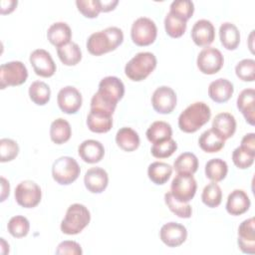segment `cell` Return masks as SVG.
<instances>
[{
  "label": "cell",
  "instance_id": "6da1fadb",
  "mask_svg": "<svg viewBox=\"0 0 255 255\" xmlns=\"http://www.w3.org/2000/svg\"><path fill=\"white\" fill-rule=\"evenodd\" d=\"M124 41V33L118 27H108L93 33L87 40V49L94 56H101L116 50Z\"/></svg>",
  "mask_w": 255,
  "mask_h": 255
},
{
  "label": "cell",
  "instance_id": "7a4b0ae2",
  "mask_svg": "<svg viewBox=\"0 0 255 255\" xmlns=\"http://www.w3.org/2000/svg\"><path fill=\"white\" fill-rule=\"evenodd\" d=\"M210 117L211 111L209 106L203 102H195L179 115L178 127L184 132H195L208 123Z\"/></svg>",
  "mask_w": 255,
  "mask_h": 255
},
{
  "label": "cell",
  "instance_id": "3957f363",
  "mask_svg": "<svg viewBox=\"0 0 255 255\" xmlns=\"http://www.w3.org/2000/svg\"><path fill=\"white\" fill-rule=\"evenodd\" d=\"M156 67V58L150 52H140L133 56L125 67L126 76L134 82L146 79Z\"/></svg>",
  "mask_w": 255,
  "mask_h": 255
},
{
  "label": "cell",
  "instance_id": "277c9868",
  "mask_svg": "<svg viewBox=\"0 0 255 255\" xmlns=\"http://www.w3.org/2000/svg\"><path fill=\"white\" fill-rule=\"evenodd\" d=\"M91 220L89 209L81 204L74 203L67 209L66 215L61 222V231L67 235H76L88 226Z\"/></svg>",
  "mask_w": 255,
  "mask_h": 255
},
{
  "label": "cell",
  "instance_id": "5b68a950",
  "mask_svg": "<svg viewBox=\"0 0 255 255\" xmlns=\"http://www.w3.org/2000/svg\"><path fill=\"white\" fill-rule=\"evenodd\" d=\"M81 168L77 160L71 156H61L52 165V176L61 185L74 182L80 175Z\"/></svg>",
  "mask_w": 255,
  "mask_h": 255
},
{
  "label": "cell",
  "instance_id": "8992f818",
  "mask_svg": "<svg viewBox=\"0 0 255 255\" xmlns=\"http://www.w3.org/2000/svg\"><path fill=\"white\" fill-rule=\"evenodd\" d=\"M156 25L147 17H139L131 25L130 37L137 46L144 47L152 44L156 39Z\"/></svg>",
  "mask_w": 255,
  "mask_h": 255
},
{
  "label": "cell",
  "instance_id": "52a82bcc",
  "mask_svg": "<svg viewBox=\"0 0 255 255\" xmlns=\"http://www.w3.org/2000/svg\"><path fill=\"white\" fill-rule=\"evenodd\" d=\"M27 78V68L20 61H11L0 67V88L2 90L10 86H20L26 82Z\"/></svg>",
  "mask_w": 255,
  "mask_h": 255
},
{
  "label": "cell",
  "instance_id": "ba28073f",
  "mask_svg": "<svg viewBox=\"0 0 255 255\" xmlns=\"http://www.w3.org/2000/svg\"><path fill=\"white\" fill-rule=\"evenodd\" d=\"M197 183L192 174L177 173L171 181L170 193L172 196L180 201L187 203L195 195Z\"/></svg>",
  "mask_w": 255,
  "mask_h": 255
},
{
  "label": "cell",
  "instance_id": "9c48e42d",
  "mask_svg": "<svg viewBox=\"0 0 255 255\" xmlns=\"http://www.w3.org/2000/svg\"><path fill=\"white\" fill-rule=\"evenodd\" d=\"M96 95L104 102L117 107L118 102L122 100L125 95V85L118 77H105L101 80Z\"/></svg>",
  "mask_w": 255,
  "mask_h": 255
},
{
  "label": "cell",
  "instance_id": "30bf717a",
  "mask_svg": "<svg viewBox=\"0 0 255 255\" xmlns=\"http://www.w3.org/2000/svg\"><path fill=\"white\" fill-rule=\"evenodd\" d=\"M16 202L24 208L36 207L42 198L40 186L32 180L21 181L14 192Z\"/></svg>",
  "mask_w": 255,
  "mask_h": 255
},
{
  "label": "cell",
  "instance_id": "8fae6325",
  "mask_svg": "<svg viewBox=\"0 0 255 255\" xmlns=\"http://www.w3.org/2000/svg\"><path fill=\"white\" fill-rule=\"evenodd\" d=\"M197 68L205 75H213L221 70L224 64V58L221 52L213 47L202 49L196 60Z\"/></svg>",
  "mask_w": 255,
  "mask_h": 255
},
{
  "label": "cell",
  "instance_id": "7c38bea8",
  "mask_svg": "<svg viewBox=\"0 0 255 255\" xmlns=\"http://www.w3.org/2000/svg\"><path fill=\"white\" fill-rule=\"evenodd\" d=\"M151 105L158 114H170L176 106V94L170 87H158L151 96Z\"/></svg>",
  "mask_w": 255,
  "mask_h": 255
},
{
  "label": "cell",
  "instance_id": "4fadbf2b",
  "mask_svg": "<svg viewBox=\"0 0 255 255\" xmlns=\"http://www.w3.org/2000/svg\"><path fill=\"white\" fill-rule=\"evenodd\" d=\"M57 103L63 113L72 115L76 114L80 110L83 99L78 89L73 86H66L59 91Z\"/></svg>",
  "mask_w": 255,
  "mask_h": 255
},
{
  "label": "cell",
  "instance_id": "5bb4252c",
  "mask_svg": "<svg viewBox=\"0 0 255 255\" xmlns=\"http://www.w3.org/2000/svg\"><path fill=\"white\" fill-rule=\"evenodd\" d=\"M30 63L36 75L44 78L52 77L56 72V64L50 55L44 49H36L30 55Z\"/></svg>",
  "mask_w": 255,
  "mask_h": 255
},
{
  "label": "cell",
  "instance_id": "9a60e30c",
  "mask_svg": "<svg viewBox=\"0 0 255 255\" xmlns=\"http://www.w3.org/2000/svg\"><path fill=\"white\" fill-rule=\"evenodd\" d=\"M160 240L168 247H178L187 238L186 228L176 222H168L162 225L159 231Z\"/></svg>",
  "mask_w": 255,
  "mask_h": 255
},
{
  "label": "cell",
  "instance_id": "2e32d148",
  "mask_svg": "<svg viewBox=\"0 0 255 255\" xmlns=\"http://www.w3.org/2000/svg\"><path fill=\"white\" fill-rule=\"evenodd\" d=\"M254 218L244 220L238 227L237 243L240 250L246 254L255 253V228Z\"/></svg>",
  "mask_w": 255,
  "mask_h": 255
},
{
  "label": "cell",
  "instance_id": "e0dca14e",
  "mask_svg": "<svg viewBox=\"0 0 255 255\" xmlns=\"http://www.w3.org/2000/svg\"><path fill=\"white\" fill-rule=\"evenodd\" d=\"M191 38L195 45L208 47L215 39V28L206 19H200L194 23L191 29Z\"/></svg>",
  "mask_w": 255,
  "mask_h": 255
},
{
  "label": "cell",
  "instance_id": "ac0fdd59",
  "mask_svg": "<svg viewBox=\"0 0 255 255\" xmlns=\"http://www.w3.org/2000/svg\"><path fill=\"white\" fill-rule=\"evenodd\" d=\"M84 183L90 192L101 193L109 184V175L102 167H92L87 170L84 176Z\"/></svg>",
  "mask_w": 255,
  "mask_h": 255
},
{
  "label": "cell",
  "instance_id": "d6986e66",
  "mask_svg": "<svg viewBox=\"0 0 255 255\" xmlns=\"http://www.w3.org/2000/svg\"><path fill=\"white\" fill-rule=\"evenodd\" d=\"M211 129L222 139L230 138L236 130V120L229 113H220L215 116Z\"/></svg>",
  "mask_w": 255,
  "mask_h": 255
},
{
  "label": "cell",
  "instance_id": "ffe728a7",
  "mask_svg": "<svg viewBox=\"0 0 255 255\" xmlns=\"http://www.w3.org/2000/svg\"><path fill=\"white\" fill-rule=\"evenodd\" d=\"M80 157L88 163H97L105 155L104 145L96 139H86L78 147Z\"/></svg>",
  "mask_w": 255,
  "mask_h": 255
},
{
  "label": "cell",
  "instance_id": "44dd1931",
  "mask_svg": "<svg viewBox=\"0 0 255 255\" xmlns=\"http://www.w3.org/2000/svg\"><path fill=\"white\" fill-rule=\"evenodd\" d=\"M250 199L247 193L242 189H234L229 193L226 201V210L233 216L245 213L250 207Z\"/></svg>",
  "mask_w": 255,
  "mask_h": 255
},
{
  "label": "cell",
  "instance_id": "7402d4cb",
  "mask_svg": "<svg viewBox=\"0 0 255 255\" xmlns=\"http://www.w3.org/2000/svg\"><path fill=\"white\" fill-rule=\"evenodd\" d=\"M237 108L244 116L246 122L254 126L255 124V91L252 88L243 90L237 98Z\"/></svg>",
  "mask_w": 255,
  "mask_h": 255
},
{
  "label": "cell",
  "instance_id": "603a6c76",
  "mask_svg": "<svg viewBox=\"0 0 255 255\" xmlns=\"http://www.w3.org/2000/svg\"><path fill=\"white\" fill-rule=\"evenodd\" d=\"M233 92V84L223 78L211 82L208 87V96L212 101L218 104L227 102L232 97Z\"/></svg>",
  "mask_w": 255,
  "mask_h": 255
},
{
  "label": "cell",
  "instance_id": "cb8c5ba5",
  "mask_svg": "<svg viewBox=\"0 0 255 255\" xmlns=\"http://www.w3.org/2000/svg\"><path fill=\"white\" fill-rule=\"evenodd\" d=\"M49 42L57 48L71 42L72 31L70 26L65 22H56L52 24L47 31Z\"/></svg>",
  "mask_w": 255,
  "mask_h": 255
},
{
  "label": "cell",
  "instance_id": "d4e9b609",
  "mask_svg": "<svg viewBox=\"0 0 255 255\" xmlns=\"http://www.w3.org/2000/svg\"><path fill=\"white\" fill-rule=\"evenodd\" d=\"M87 126L93 132H108L113 127V116L102 112L90 111L87 118Z\"/></svg>",
  "mask_w": 255,
  "mask_h": 255
},
{
  "label": "cell",
  "instance_id": "484cf974",
  "mask_svg": "<svg viewBox=\"0 0 255 255\" xmlns=\"http://www.w3.org/2000/svg\"><path fill=\"white\" fill-rule=\"evenodd\" d=\"M219 38L222 46L227 50H235L240 43L238 28L231 22H224L219 27Z\"/></svg>",
  "mask_w": 255,
  "mask_h": 255
},
{
  "label": "cell",
  "instance_id": "4316f807",
  "mask_svg": "<svg viewBox=\"0 0 255 255\" xmlns=\"http://www.w3.org/2000/svg\"><path fill=\"white\" fill-rule=\"evenodd\" d=\"M171 126L163 121L153 122L146 130V137L153 144L168 140L171 138Z\"/></svg>",
  "mask_w": 255,
  "mask_h": 255
},
{
  "label": "cell",
  "instance_id": "83f0119b",
  "mask_svg": "<svg viewBox=\"0 0 255 255\" xmlns=\"http://www.w3.org/2000/svg\"><path fill=\"white\" fill-rule=\"evenodd\" d=\"M117 144L125 151H133L139 146V136L135 130L125 127L118 130L116 134Z\"/></svg>",
  "mask_w": 255,
  "mask_h": 255
},
{
  "label": "cell",
  "instance_id": "f1b7e54d",
  "mask_svg": "<svg viewBox=\"0 0 255 255\" xmlns=\"http://www.w3.org/2000/svg\"><path fill=\"white\" fill-rule=\"evenodd\" d=\"M72 135L71 126L68 121L59 118L52 122L50 127V137L56 144L67 142Z\"/></svg>",
  "mask_w": 255,
  "mask_h": 255
},
{
  "label": "cell",
  "instance_id": "f546056e",
  "mask_svg": "<svg viewBox=\"0 0 255 255\" xmlns=\"http://www.w3.org/2000/svg\"><path fill=\"white\" fill-rule=\"evenodd\" d=\"M172 173V166L168 163L161 161H154L148 165L147 175L148 178L157 185L164 184Z\"/></svg>",
  "mask_w": 255,
  "mask_h": 255
},
{
  "label": "cell",
  "instance_id": "4dcf8cb0",
  "mask_svg": "<svg viewBox=\"0 0 255 255\" xmlns=\"http://www.w3.org/2000/svg\"><path fill=\"white\" fill-rule=\"evenodd\" d=\"M57 54L60 61L66 66H75L82 60V51L79 45L74 42L57 48Z\"/></svg>",
  "mask_w": 255,
  "mask_h": 255
},
{
  "label": "cell",
  "instance_id": "1f68e13d",
  "mask_svg": "<svg viewBox=\"0 0 255 255\" xmlns=\"http://www.w3.org/2000/svg\"><path fill=\"white\" fill-rule=\"evenodd\" d=\"M198 144L200 148L209 153L217 152L224 147L225 140L219 137L211 128L205 130L201 133L198 139Z\"/></svg>",
  "mask_w": 255,
  "mask_h": 255
},
{
  "label": "cell",
  "instance_id": "d6a6232c",
  "mask_svg": "<svg viewBox=\"0 0 255 255\" xmlns=\"http://www.w3.org/2000/svg\"><path fill=\"white\" fill-rule=\"evenodd\" d=\"M173 168L177 173L193 174L197 171L198 159L192 152H183L174 160Z\"/></svg>",
  "mask_w": 255,
  "mask_h": 255
},
{
  "label": "cell",
  "instance_id": "836d02e7",
  "mask_svg": "<svg viewBox=\"0 0 255 255\" xmlns=\"http://www.w3.org/2000/svg\"><path fill=\"white\" fill-rule=\"evenodd\" d=\"M228 172L227 163L221 158H212L205 164V175L214 182L223 180Z\"/></svg>",
  "mask_w": 255,
  "mask_h": 255
},
{
  "label": "cell",
  "instance_id": "e575fe53",
  "mask_svg": "<svg viewBox=\"0 0 255 255\" xmlns=\"http://www.w3.org/2000/svg\"><path fill=\"white\" fill-rule=\"evenodd\" d=\"M29 97L34 104L44 106L51 98L50 87L45 82L35 81L29 87Z\"/></svg>",
  "mask_w": 255,
  "mask_h": 255
},
{
  "label": "cell",
  "instance_id": "d590c367",
  "mask_svg": "<svg viewBox=\"0 0 255 255\" xmlns=\"http://www.w3.org/2000/svg\"><path fill=\"white\" fill-rule=\"evenodd\" d=\"M186 20L183 18L168 12L164 18L165 32L171 38L181 37L186 30Z\"/></svg>",
  "mask_w": 255,
  "mask_h": 255
},
{
  "label": "cell",
  "instance_id": "8d00e7d4",
  "mask_svg": "<svg viewBox=\"0 0 255 255\" xmlns=\"http://www.w3.org/2000/svg\"><path fill=\"white\" fill-rule=\"evenodd\" d=\"M201 199L202 202L210 208L219 206L222 200V191L220 186L214 181L208 183L202 190Z\"/></svg>",
  "mask_w": 255,
  "mask_h": 255
},
{
  "label": "cell",
  "instance_id": "74e56055",
  "mask_svg": "<svg viewBox=\"0 0 255 255\" xmlns=\"http://www.w3.org/2000/svg\"><path fill=\"white\" fill-rule=\"evenodd\" d=\"M164 202L166 206L169 208L171 212H173L175 215H177L180 218H189L192 214V208L191 205L184 202H180L176 200L172 194L169 192H166L164 194Z\"/></svg>",
  "mask_w": 255,
  "mask_h": 255
},
{
  "label": "cell",
  "instance_id": "f35d334b",
  "mask_svg": "<svg viewBox=\"0 0 255 255\" xmlns=\"http://www.w3.org/2000/svg\"><path fill=\"white\" fill-rule=\"evenodd\" d=\"M7 229L13 237L22 238L28 234L30 230V222L26 217L16 215L10 218L7 224Z\"/></svg>",
  "mask_w": 255,
  "mask_h": 255
},
{
  "label": "cell",
  "instance_id": "ab89813d",
  "mask_svg": "<svg viewBox=\"0 0 255 255\" xmlns=\"http://www.w3.org/2000/svg\"><path fill=\"white\" fill-rule=\"evenodd\" d=\"M236 76L244 82H253L255 79V61L253 59L241 60L235 67Z\"/></svg>",
  "mask_w": 255,
  "mask_h": 255
},
{
  "label": "cell",
  "instance_id": "60d3db41",
  "mask_svg": "<svg viewBox=\"0 0 255 255\" xmlns=\"http://www.w3.org/2000/svg\"><path fill=\"white\" fill-rule=\"evenodd\" d=\"M255 154L246 150L242 146L236 147L232 152V161L236 167L240 169H246L250 167L254 162Z\"/></svg>",
  "mask_w": 255,
  "mask_h": 255
},
{
  "label": "cell",
  "instance_id": "b9f144b4",
  "mask_svg": "<svg viewBox=\"0 0 255 255\" xmlns=\"http://www.w3.org/2000/svg\"><path fill=\"white\" fill-rule=\"evenodd\" d=\"M19 153L18 143L11 138L0 139V161L7 162L13 160Z\"/></svg>",
  "mask_w": 255,
  "mask_h": 255
},
{
  "label": "cell",
  "instance_id": "7bdbcfd3",
  "mask_svg": "<svg viewBox=\"0 0 255 255\" xmlns=\"http://www.w3.org/2000/svg\"><path fill=\"white\" fill-rule=\"evenodd\" d=\"M169 12L187 21L193 15L194 4L189 0H175L170 4Z\"/></svg>",
  "mask_w": 255,
  "mask_h": 255
},
{
  "label": "cell",
  "instance_id": "ee69618b",
  "mask_svg": "<svg viewBox=\"0 0 255 255\" xmlns=\"http://www.w3.org/2000/svg\"><path fill=\"white\" fill-rule=\"evenodd\" d=\"M78 10L87 18H97L102 12L100 0H77Z\"/></svg>",
  "mask_w": 255,
  "mask_h": 255
},
{
  "label": "cell",
  "instance_id": "f6af8a7d",
  "mask_svg": "<svg viewBox=\"0 0 255 255\" xmlns=\"http://www.w3.org/2000/svg\"><path fill=\"white\" fill-rule=\"evenodd\" d=\"M176 149H177L176 141L170 138L163 142L153 144L150 148V152L156 158H166L172 155Z\"/></svg>",
  "mask_w": 255,
  "mask_h": 255
},
{
  "label": "cell",
  "instance_id": "bcb514c9",
  "mask_svg": "<svg viewBox=\"0 0 255 255\" xmlns=\"http://www.w3.org/2000/svg\"><path fill=\"white\" fill-rule=\"evenodd\" d=\"M83 253V250L81 248V245L77 243L76 241H71V240H66L61 242L57 249H56V254L58 255H81Z\"/></svg>",
  "mask_w": 255,
  "mask_h": 255
},
{
  "label": "cell",
  "instance_id": "7dc6e473",
  "mask_svg": "<svg viewBox=\"0 0 255 255\" xmlns=\"http://www.w3.org/2000/svg\"><path fill=\"white\" fill-rule=\"evenodd\" d=\"M240 146H242L246 150L250 151L251 153L255 154V133L250 132V133L245 134L241 139Z\"/></svg>",
  "mask_w": 255,
  "mask_h": 255
},
{
  "label": "cell",
  "instance_id": "c3c4849f",
  "mask_svg": "<svg viewBox=\"0 0 255 255\" xmlns=\"http://www.w3.org/2000/svg\"><path fill=\"white\" fill-rule=\"evenodd\" d=\"M16 6H17V1H14V0L1 1V14L11 13Z\"/></svg>",
  "mask_w": 255,
  "mask_h": 255
},
{
  "label": "cell",
  "instance_id": "681fc988",
  "mask_svg": "<svg viewBox=\"0 0 255 255\" xmlns=\"http://www.w3.org/2000/svg\"><path fill=\"white\" fill-rule=\"evenodd\" d=\"M1 187H2V191H1V201L3 202L7 196H9L10 193V185L9 182L6 180V178H4L3 176L1 177Z\"/></svg>",
  "mask_w": 255,
  "mask_h": 255
},
{
  "label": "cell",
  "instance_id": "f907efd6",
  "mask_svg": "<svg viewBox=\"0 0 255 255\" xmlns=\"http://www.w3.org/2000/svg\"><path fill=\"white\" fill-rule=\"evenodd\" d=\"M118 0H109V1H101L102 6V12H109L115 9V7L118 5Z\"/></svg>",
  "mask_w": 255,
  "mask_h": 255
}]
</instances>
